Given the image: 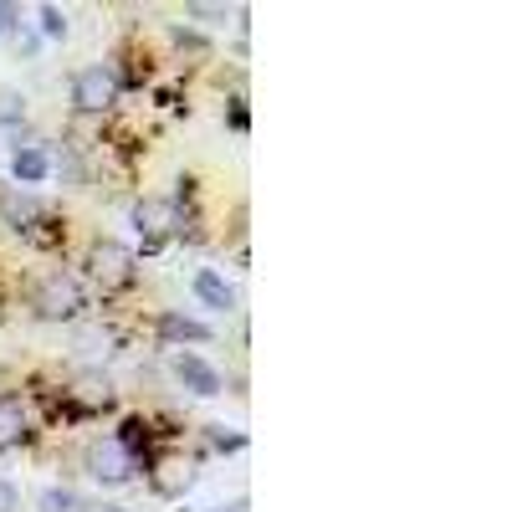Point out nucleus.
<instances>
[{
  "mask_svg": "<svg viewBox=\"0 0 512 512\" xmlns=\"http://www.w3.org/2000/svg\"><path fill=\"white\" fill-rule=\"evenodd\" d=\"M113 98H118V77L108 67H82L72 77V103L82 113H103V108H113Z\"/></svg>",
  "mask_w": 512,
  "mask_h": 512,
  "instance_id": "obj_4",
  "label": "nucleus"
},
{
  "mask_svg": "<svg viewBox=\"0 0 512 512\" xmlns=\"http://www.w3.org/2000/svg\"><path fill=\"white\" fill-rule=\"evenodd\" d=\"M144 472V456L139 451H128L118 436H103L88 446V477L103 482V487H123V482H134Z\"/></svg>",
  "mask_w": 512,
  "mask_h": 512,
  "instance_id": "obj_1",
  "label": "nucleus"
},
{
  "mask_svg": "<svg viewBox=\"0 0 512 512\" xmlns=\"http://www.w3.org/2000/svg\"><path fill=\"white\" fill-rule=\"evenodd\" d=\"M175 379L185 384L190 395H200V400H216L221 395V369L205 364L200 354H175Z\"/></svg>",
  "mask_w": 512,
  "mask_h": 512,
  "instance_id": "obj_6",
  "label": "nucleus"
},
{
  "mask_svg": "<svg viewBox=\"0 0 512 512\" xmlns=\"http://www.w3.org/2000/svg\"><path fill=\"white\" fill-rule=\"evenodd\" d=\"M16 16H21V11L11 6V0H0V36H6V31L16 26Z\"/></svg>",
  "mask_w": 512,
  "mask_h": 512,
  "instance_id": "obj_17",
  "label": "nucleus"
},
{
  "mask_svg": "<svg viewBox=\"0 0 512 512\" xmlns=\"http://www.w3.org/2000/svg\"><path fill=\"white\" fill-rule=\"evenodd\" d=\"M26 441V405L16 395H0V451Z\"/></svg>",
  "mask_w": 512,
  "mask_h": 512,
  "instance_id": "obj_10",
  "label": "nucleus"
},
{
  "mask_svg": "<svg viewBox=\"0 0 512 512\" xmlns=\"http://www.w3.org/2000/svg\"><path fill=\"white\" fill-rule=\"evenodd\" d=\"M11 175H16L21 185H41V180L52 175V159H47V149H36V144L16 149V159H11Z\"/></svg>",
  "mask_w": 512,
  "mask_h": 512,
  "instance_id": "obj_11",
  "label": "nucleus"
},
{
  "mask_svg": "<svg viewBox=\"0 0 512 512\" xmlns=\"http://www.w3.org/2000/svg\"><path fill=\"white\" fill-rule=\"evenodd\" d=\"M190 16H200V21H210V26H216V21H226L231 11H226V6H190Z\"/></svg>",
  "mask_w": 512,
  "mask_h": 512,
  "instance_id": "obj_16",
  "label": "nucleus"
},
{
  "mask_svg": "<svg viewBox=\"0 0 512 512\" xmlns=\"http://www.w3.org/2000/svg\"><path fill=\"white\" fill-rule=\"evenodd\" d=\"M159 338L175 344V349H185V344H210V328L200 318H185V313H164L159 318Z\"/></svg>",
  "mask_w": 512,
  "mask_h": 512,
  "instance_id": "obj_8",
  "label": "nucleus"
},
{
  "mask_svg": "<svg viewBox=\"0 0 512 512\" xmlns=\"http://www.w3.org/2000/svg\"><path fill=\"white\" fill-rule=\"evenodd\" d=\"M26 118V98L11 93V88H0V123H21Z\"/></svg>",
  "mask_w": 512,
  "mask_h": 512,
  "instance_id": "obj_13",
  "label": "nucleus"
},
{
  "mask_svg": "<svg viewBox=\"0 0 512 512\" xmlns=\"http://www.w3.org/2000/svg\"><path fill=\"white\" fill-rule=\"evenodd\" d=\"M0 512H21V492H16V482H6V477H0Z\"/></svg>",
  "mask_w": 512,
  "mask_h": 512,
  "instance_id": "obj_15",
  "label": "nucleus"
},
{
  "mask_svg": "<svg viewBox=\"0 0 512 512\" xmlns=\"http://www.w3.org/2000/svg\"><path fill=\"white\" fill-rule=\"evenodd\" d=\"M41 31H47V36H67V16L57 6H41Z\"/></svg>",
  "mask_w": 512,
  "mask_h": 512,
  "instance_id": "obj_14",
  "label": "nucleus"
},
{
  "mask_svg": "<svg viewBox=\"0 0 512 512\" xmlns=\"http://www.w3.org/2000/svg\"><path fill=\"white\" fill-rule=\"evenodd\" d=\"M93 277L113 292V287H128L139 277V256L128 251V246H118V241H98L93 246Z\"/></svg>",
  "mask_w": 512,
  "mask_h": 512,
  "instance_id": "obj_3",
  "label": "nucleus"
},
{
  "mask_svg": "<svg viewBox=\"0 0 512 512\" xmlns=\"http://www.w3.org/2000/svg\"><path fill=\"white\" fill-rule=\"evenodd\" d=\"M31 308H36L41 323H72L82 313V287L67 272H52V277H41V287L31 292Z\"/></svg>",
  "mask_w": 512,
  "mask_h": 512,
  "instance_id": "obj_2",
  "label": "nucleus"
},
{
  "mask_svg": "<svg viewBox=\"0 0 512 512\" xmlns=\"http://www.w3.org/2000/svg\"><path fill=\"white\" fill-rule=\"evenodd\" d=\"M190 287H195V297H200L205 308H216V313H231V308H236V287H231V282H226L221 272H210V267H200Z\"/></svg>",
  "mask_w": 512,
  "mask_h": 512,
  "instance_id": "obj_7",
  "label": "nucleus"
},
{
  "mask_svg": "<svg viewBox=\"0 0 512 512\" xmlns=\"http://www.w3.org/2000/svg\"><path fill=\"white\" fill-rule=\"evenodd\" d=\"M134 226H139L144 246H159L164 236L180 231V210L169 205V200H139V205H134Z\"/></svg>",
  "mask_w": 512,
  "mask_h": 512,
  "instance_id": "obj_5",
  "label": "nucleus"
},
{
  "mask_svg": "<svg viewBox=\"0 0 512 512\" xmlns=\"http://www.w3.org/2000/svg\"><path fill=\"white\" fill-rule=\"evenodd\" d=\"M0 216H6L16 231H26V236H31V226H36V221H47V205H41L36 195H6V200H0Z\"/></svg>",
  "mask_w": 512,
  "mask_h": 512,
  "instance_id": "obj_9",
  "label": "nucleus"
},
{
  "mask_svg": "<svg viewBox=\"0 0 512 512\" xmlns=\"http://www.w3.org/2000/svg\"><path fill=\"white\" fill-rule=\"evenodd\" d=\"M36 512H93V507H88V497L72 492V487H47L36 497Z\"/></svg>",
  "mask_w": 512,
  "mask_h": 512,
  "instance_id": "obj_12",
  "label": "nucleus"
}]
</instances>
